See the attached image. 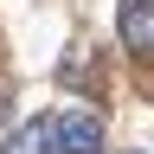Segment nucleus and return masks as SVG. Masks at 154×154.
Wrapping results in <instances>:
<instances>
[{"label":"nucleus","mask_w":154,"mask_h":154,"mask_svg":"<svg viewBox=\"0 0 154 154\" xmlns=\"http://www.w3.org/2000/svg\"><path fill=\"white\" fill-rule=\"evenodd\" d=\"M51 154H103V122L84 109L51 116Z\"/></svg>","instance_id":"1"},{"label":"nucleus","mask_w":154,"mask_h":154,"mask_svg":"<svg viewBox=\"0 0 154 154\" xmlns=\"http://www.w3.org/2000/svg\"><path fill=\"white\" fill-rule=\"evenodd\" d=\"M116 32L135 58H154V0H122L116 7Z\"/></svg>","instance_id":"2"},{"label":"nucleus","mask_w":154,"mask_h":154,"mask_svg":"<svg viewBox=\"0 0 154 154\" xmlns=\"http://www.w3.org/2000/svg\"><path fill=\"white\" fill-rule=\"evenodd\" d=\"M0 154H51V116H32V122H19L7 141H0Z\"/></svg>","instance_id":"3"},{"label":"nucleus","mask_w":154,"mask_h":154,"mask_svg":"<svg viewBox=\"0 0 154 154\" xmlns=\"http://www.w3.org/2000/svg\"><path fill=\"white\" fill-rule=\"evenodd\" d=\"M135 154H141V148H135Z\"/></svg>","instance_id":"4"}]
</instances>
